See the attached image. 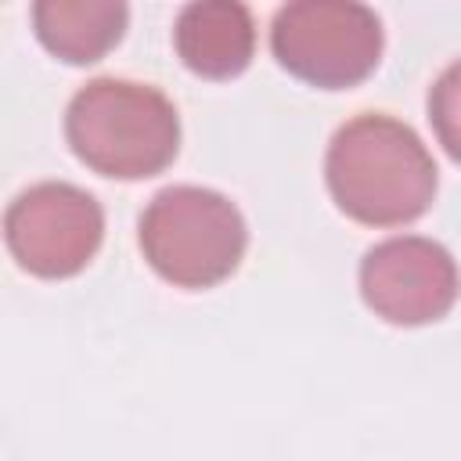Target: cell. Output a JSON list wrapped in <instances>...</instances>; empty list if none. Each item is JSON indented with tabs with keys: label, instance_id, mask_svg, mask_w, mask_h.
<instances>
[{
	"label": "cell",
	"instance_id": "cell-1",
	"mask_svg": "<svg viewBox=\"0 0 461 461\" xmlns=\"http://www.w3.org/2000/svg\"><path fill=\"white\" fill-rule=\"evenodd\" d=\"M324 173L339 209L367 227L411 223L436 194V162L421 137L375 112L349 119L331 137Z\"/></svg>",
	"mask_w": 461,
	"mask_h": 461
},
{
	"label": "cell",
	"instance_id": "cell-2",
	"mask_svg": "<svg viewBox=\"0 0 461 461\" xmlns=\"http://www.w3.org/2000/svg\"><path fill=\"white\" fill-rule=\"evenodd\" d=\"M65 137L79 162L101 176L144 180L162 173L180 148L173 101L144 83L94 79L65 112Z\"/></svg>",
	"mask_w": 461,
	"mask_h": 461
},
{
	"label": "cell",
	"instance_id": "cell-3",
	"mask_svg": "<svg viewBox=\"0 0 461 461\" xmlns=\"http://www.w3.org/2000/svg\"><path fill=\"white\" fill-rule=\"evenodd\" d=\"M245 220L230 198L176 184L158 191L140 216V249L158 277L176 288H212L245 256Z\"/></svg>",
	"mask_w": 461,
	"mask_h": 461
},
{
	"label": "cell",
	"instance_id": "cell-4",
	"mask_svg": "<svg viewBox=\"0 0 461 461\" xmlns=\"http://www.w3.org/2000/svg\"><path fill=\"white\" fill-rule=\"evenodd\" d=\"M270 50L281 68L310 86H357L382 58V22L353 0H295L277 11Z\"/></svg>",
	"mask_w": 461,
	"mask_h": 461
},
{
	"label": "cell",
	"instance_id": "cell-5",
	"mask_svg": "<svg viewBox=\"0 0 461 461\" xmlns=\"http://www.w3.org/2000/svg\"><path fill=\"white\" fill-rule=\"evenodd\" d=\"M4 238L22 270L50 281L72 277L101 249L104 212L83 187L47 180L11 202L4 216Z\"/></svg>",
	"mask_w": 461,
	"mask_h": 461
},
{
	"label": "cell",
	"instance_id": "cell-6",
	"mask_svg": "<svg viewBox=\"0 0 461 461\" xmlns=\"http://www.w3.org/2000/svg\"><path fill=\"white\" fill-rule=\"evenodd\" d=\"M360 295L389 324H429L454 306L457 270L450 252L432 238H389L364 256Z\"/></svg>",
	"mask_w": 461,
	"mask_h": 461
},
{
	"label": "cell",
	"instance_id": "cell-7",
	"mask_svg": "<svg viewBox=\"0 0 461 461\" xmlns=\"http://www.w3.org/2000/svg\"><path fill=\"white\" fill-rule=\"evenodd\" d=\"M173 43L180 61L205 79H230L249 68L256 50V25L245 4L198 0L176 18Z\"/></svg>",
	"mask_w": 461,
	"mask_h": 461
},
{
	"label": "cell",
	"instance_id": "cell-8",
	"mask_svg": "<svg viewBox=\"0 0 461 461\" xmlns=\"http://www.w3.org/2000/svg\"><path fill=\"white\" fill-rule=\"evenodd\" d=\"M126 4L119 0H40L32 4V25L40 43L68 61V65H90L104 58L126 29Z\"/></svg>",
	"mask_w": 461,
	"mask_h": 461
}]
</instances>
